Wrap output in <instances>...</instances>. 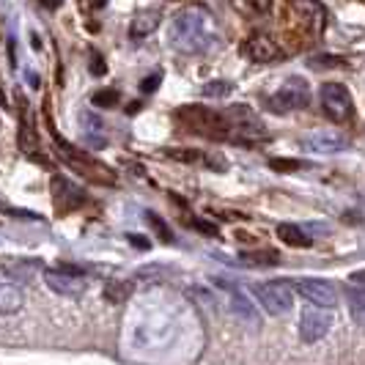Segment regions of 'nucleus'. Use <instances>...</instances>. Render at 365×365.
I'll list each match as a JSON object with an SVG mask.
<instances>
[{"instance_id": "nucleus-1", "label": "nucleus", "mask_w": 365, "mask_h": 365, "mask_svg": "<svg viewBox=\"0 0 365 365\" xmlns=\"http://www.w3.org/2000/svg\"><path fill=\"white\" fill-rule=\"evenodd\" d=\"M214 28H212V20L203 14V8H181L176 17H173V25H170V44L179 50V53H187V55H195V53H206L212 44H214Z\"/></svg>"}, {"instance_id": "nucleus-2", "label": "nucleus", "mask_w": 365, "mask_h": 365, "mask_svg": "<svg viewBox=\"0 0 365 365\" xmlns=\"http://www.w3.org/2000/svg\"><path fill=\"white\" fill-rule=\"evenodd\" d=\"M176 124L181 130L193 135H203L209 140H228L233 137L231 124L226 121L223 113L217 110H209V107H200V104H184L176 110Z\"/></svg>"}, {"instance_id": "nucleus-3", "label": "nucleus", "mask_w": 365, "mask_h": 365, "mask_svg": "<svg viewBox=\"0 0 365 365\" xmlns=\"http://www.w3.org/2000/svg\"><path fill=\"white\" fill-rule=\"evenodd\" d=\"M310 102V85L305 77H289L272 97L266 102V107L272 113H291V110H299V107H308Z\"/></svg>"}, {"instance_id": "nucleus-4", "label": "nucleus", "mask_w": 365, "mask_h": 365, "mask_svg": "<svg viewBox=\"0 0 365 365\" xmlns=\"http://www.w3.org/2000/svg\"><path fill=\"white\" fill-rule=\"evenodd\" d=\"M253 294L261 302L266 313L272 316H280V313H289L291 305H294V289L286 283V280H269V283H256L253 286Z\"/></svg>"}, {"instance_id": "nucleus-5", "label": "nucleus", "mask_w": 365, "mask_h": 365, "mask_svg": "<svg viewBox=\"0 0 365 365\" xmlns=\"http://www.w3.org/2000/svg\"><path fill=\"white\" fill-rule=\"evenodd\" d=\"M322 107H324V116L332 121H349L354 116V99L349 94L346 85L340 83H327L322 85Z\"/></svg>"}, {"instance_id": "nucleus-6", "label": "nucleus", "mask_w": 365, "mask_h": 365, "mask_svg": "<svg viewBox=\"0 0 365 365\" xmlns=\"http://www.w3.org/2000/svg\"><path fill=\"white\" fill-rule=\"evenodd\" d=\"M61 157H64V160H67L74 170H80L83 176H88V179H91V181H97V184H113V181H116V176H113V170H110V167H104L102 163H97V160H94V157H88L85 151L71 149L67 140L61 143Z\"/></svg>"}, {"instance_id": "nucleus-7", "label": "nucleus", "mask_w": 365, "mask_h": 365, "mask_svg": "<svg viewBox=\"0 0 365 365\" xmlns=\"http://www.w3.org/2000/svg\"><path fill=\"white\" fill-rule=\"evenodd\" d=\"M223 116H226V121L231 124V132H236L233 140H242V143H245L247 137H266L261 118H259L247 104H231Z\"/></svg>"}, {"instance_id": "nucleus-8", "label": "nucleus", "mask_w": 365, "mask_h": 365, "mask_svg": "<svg viewBox=\"0 0 365 365\" xmlns=\"http://www.w3.org/2000/svg\"><path fill=\"white\" fill-rule=\"evenodd\" d=\"M299 297H305L313 308H322V310H332L338 305V291L330 280L324 277H302L294 283Z\"/></svg>"}, {"instance_id": "nucleus-9", "label": "nucleus", "mask_w": 365, "mask_h": 365, "mask_svg": "<svg viewBox=\"0 0 365 365\" xmlns=\"http://www.w3.org/2000/svg\"><path fill=\"white\" fill-rule=\"evenodd\" d=\"M332 327V310H322V308H308L299 319V338L305 343H319Z\"/></svg>"}, {"instance_id": "nucleus-10", "label": "nucleus", "mask_w": 365, "mask_h": 365, "mask_svg": "<svg viewBox=\"0 0 365 365\" xmlns=\"http://www.w3.org/2000/svg\"><path fill=\"white\" fill-rule=\"evenodd\" d=\"M53 200H55V209L67 214V212L80 209V206L85 203V195H83V190L74 187L69 179L55 176V179H53Z\"/></svg>"}, {"instance_id": "nucleus-11", "label": "nucleus", "mask_w": 365, "mask_h": 365, "mask_svg": "<svg viewBox=\"0 0 365 365\" xmlns=\"http://www.w3.org/2000/svg\"><path fill=\"white\" fill-rule=\"evenodd\" d=\"M242 53H245L250 61H256V64H269V61L280 58V47H277V41H272L266 34L250 36V39L242 44Z\"/></svg>"}, {"instance_id": "nucleus-12", "label": "nucleus", "mask_w": 365, "mask_h": 365, "mask_svg": "<svg viewBox=\"0 0 365 365\" xmlns=\"http://www.w3.org/2000/svg\"><path fill=\"white\" fill-rule=\"evenodd\" d=\"M214 286H220L223 291H228V302H231V310L239 316V319H245V322H250V324H256L259 322V310H256V305L247 299L245 291H239L236 286H233L231 280H223V277H214Z\"/></svg>"}, {"instance_id": "nucleus-13", "label": "nucleus", "mask_w": 365, "mask_h": 365, "mask_svg": "<svg viewBox=\"0 0 365 365\" xmlns=\"http://www.w3.org/2000/svg\"><path fill=\"white\" fill-rule=\"evenodd\" d=\"M44 283L50 286V291L64 294V297H80L85 291V280L83 277L67 275L61 269H44Z\"/></svg>"}, {"instance_id": "nucleus-14", "label": "nucleus", "mask_w": 365, "mask_h": 365, "mask_svg": "<svg viewBox=\"0 0 365 365\" xmlns=\"http://www.w3.org/2000/svg\"><path fill=\"white\" fill-rule=\"evenodd\" d=\"M160 20H163V8L160 6H149V8H140L130 22V36L132 39H146L160 28Z\"/></svg>"}, {"instance_id": "nucleus-15", "label": "nucleus", "mask_w": 365, "mask_h": 365, "mask_svg": "<svg viewBox=\"0 0 365 365\" xmlns=\"http://www.w3.org/2000/svg\"><path fill=\"white\" fill-rule=\"evenodd\" d=\"M305 146L319 151V154H338V151L346 149V137L332 132V130H316L313 135L305 137Z\"/></svg>"}, {"instance_id": "nucleus-16", "label": "nucleus", "mask_w": 365, "mask_h": 365, "mask_svg": "<svg viewBox=\"0 0 365 365\" xmlns=\"http://www.w3.org/2000/svg\"><path fill=\"white\" fill-rule=\"evenodd\" d=\"M80 127H83V137L91 149H102L107 143V135H104V121L94 110H83L80 113Z\"/></svg>"}, {"instance_id": "nucleus-17", "label": "nucleus", "mask_w": 365, "mask_h": 365, "mask_svg": "<svg viewBox=\"0 0 365 365\" xmlns=\"http://www.w3.org/2000/svg\"><path fill=\"white\" fill-rule=\"evenodd\" d=\"M25 305V294L17 283L11 280H0V313L3 316H11V313H20Z\"/></svg>"}, {"instance_id": "nucleus-18", "label": "nucleus", "mask_w": 365, "mask_h": 365, "mask_svg": "<svg viewBox=\"0 0 365 365\" xmlns=\"http://www.w3.org/2000/svg\"><path fill=\"white\" fill-rule=\"evenodd\" d=\"M132 291H135L132 280H113V283L104 286V299L110 305H124L127 299L132 297Z\"/></svg>"}, {"instance_id": "nucleus-19", "label": "nucleus", "mask_w": 365, "mask_h": 365, "mask_svg": "<svg viewBox=\"0 0 365 365\" xmlns=\"http://www.w3.org/2000/svg\"><path fill=\"white\" fill-rule=\"evenodd\" d=\"M239 261L247 266H275L280 264V256L275 250H245L239 253Z\"/></svg>"}, {"instance_id": "nucleus-20", "label": "nucleus", "mask_w": 365, "mask_h": 365, "mask_svg": "<svg viewBox=\"0 0 365 365\" xmlns=\"http://www.w3.org/2000/svg\"><path fill=\"white\" fill-rule=\"evenodd\" d=\"M277 236H280V239H283V245H289V247H308V245H310L308 233L302 231L299 226H291V223L277 226Z\"/></svg>"}, {"instance_id": "nucleus-21", "label": "nucleus", "mask_w": 365, "mask_h": 365, "mask_svg": "<svg viewBox=\"0 0 365 365\" xmlns=\"http://www.w3.org/2000/svg\"><path fill=\"white\" fill-rule=\"evenodd\" d=\"M349 313L365 330V289H349Z\"/></svg>"}, {"instance_id": "nucleus-22", "label": "nucleus", "mask_w": 365, "mask_h": 365, "mask_svg": "<svg viewBox=\"0 0 365 365\" xmlns=\"http://www.w3.org/2000/svg\"><path fill=\"white\" fill-rule=\"evenodd\" d=\"M91 102H94V107H116L121 102V94L116 88H102L91 97Z\"/></svg>"}, {"instance_id": "nucleus-23", "label": "nucleus", "mask_w": 365, "mask_h": 365, "mask_svg": "<svg viewBox=\"0 0 365 365\" xmlns=\"http://www.w3.org/2000/svg\"><path fill=\"white\" fill-rule=\"evenodd\" d=\"M146 223H149V226H151V228L157 231V236H160L163 242H167V245L173 242V231L167 228V226H165V220H163L160 214H151V212H149V214H146Z\"/></svg>"}, {"instance_id": "nucleus-24", "label": "nucleus", "mask_w": 365, "mask_h": 365, "mask_svg": "<svg viewBox=\"0 0 365 365\" xmlns=\"http://www.w3.org/2000/svg\"><path fill=\"white\" fill-rule=\"evenodd\" d=\"M167 277V269H160V266H143L137 269V280H151V283H163Z\"/></svg>"}, {"instance_id": "nucleus-25", "label": "nucleus", "mask_w": 365, "mask_h": 365, "mask_svg": "<svg viewBox=\"0 0 365 365\" xmlns=\"http://www.w3.org/2000/svg\"><path fill=\"white\" fill-rule=\"evenodd\" d=\"M203 94H206V97H226V94H231V83H226V80H212V83L203 85Z\"/></svg>"}, {"instance_id": "nucleus-26", "label": "nucleus", "mask_w": 365, "mask_h": 365, "mask_svg": "<svg viewBox=\"0 0 365 365\" xmlns=\"http://www.w3.org/2000/svg\"><path fill=\"white\" fill-rule=\"evenodd\" d=\"M167 154H170L173 160H181V163H203V154L190 151V149H170Z\"/></svg>"}, {"instance_id": "nucleus-27", "label": "nucleus", "mask_w": 365, "mask_h": 365, "mask_svg": "<svg viewBox=\"0 0 365 365\" xmlns=\"http://www.w3.org/2000/svg\"><path fill=\"white\" fill-rule=\"evenodd\" d=\"M269 167L277 170V173H291V170H299L302 163L299 160H280V157H275V160H269Z\"/></svg>"}, {"instance_id": "nucleus-28", "label": "nucleus", "mask_w": 365, "mask_h": 365, "mask_svg": "<svg viewBox=\"0 0 365 365\" xmlns=\"http://www.w3.org/2000/svg\"><path fill=\"white\" fill-rule=\"evenodd\" d=\"M160 83H163V71H154L151 77H146V80L140 83V91H143V94H154V91L160 88Z\"/></svg>"}, {"instance_id": "nucleus-29", "label": "nucleus", "mask_w": 365, "mask_h": 365, "mask_svg": "<svg viewBox=\"0 0 365 365\" xmlns=\"http://www.w3.org/2000/svg\"><path fill=\"white\" fill-rule=\"evenodd\" d=\"M104 71H107V67H104L102 55L97 53V50H91V74H97V77H102Z\"/></svg>"}, {"instance_id": "nucleus-30", "label": "nucleus", "mask_w": 365, "mask_h": 365, "mask_svg": "<svg viewBox=\"0 0 365 365\" xmlns=\"http://www.w3.org/2000/svg\"><path fill=\"white\" fill-rule=\"evenodd\" d=\"M195 231H200V233H209V236H217V226H212V223H206V220H193L190 223Z\"/></svg>"}, {"instance_id": "nucleus-31", "label": "nucleus", "mask_w": 365, "mask_h": 365, "mask_svg": "<svg viewBox=\"0 0 365 365\" xmlns=\"http://www.w3.org/2000/svg\"><path fill=\"white\" fill-rule=\"evenodd\" d=\"M8 217H17V220H39V214L34 212H25V209H6Z\"/></svg>"}, {"instance_id": "nucleus-32", "label": "nucleus", "mask_w": 365, "mask_h": 365, "mask_svg": "<svg viewBox=\"0 0 365 365\" xmlns=\"http://www.w3.org/2000/svg\"><path fill=\"white\" fill-rule=\"evenodd\" d=\"M127 239H130V245H135L137 250H149V247H151V242H146V239H143L140 233H130Z\"/></svg>"}, {"instance_id": "nucleus-33", "label": "nucleus", "mask_w": 365, "mask_h": 365, "mask_svg": "<svg viewBox=\"0 0 365 365\" xmlns=\"http://www.w3.org/2000/svg\"><path fill=\"white\" fill-rule=\"evenodd\" d=\"M316 67H340V58H316Z\"/></svg>"}, {"instance_id": "nucleus-34", "label": "nucleus", "mask_w": 365, "mask_h": 365, "mask_svg": "<svg viewBox=\"0 0 365 365\" xmlns=\"http://www.w3.org/2000/svg\"><path fill=\"white\" fill-rule=\"evenodd\" d=\"M137 110H140V104H137V102H132V104L127 107V113H137Z\"/></svg>"}, {"instance_id": "nucleus-35", "label": "nucleus", "mask_w": 365, "mask_h": 365, "mask_svg": "<svg viewBox=\"0 0 365 365\" xmlns=\"http://www.w3.org/2000/svg\"><path fill=\"white\" fill-rule=\"evenodd\" d=\"M0 104H6V94H3V85H0Z\"/></svg>"}]
</instances>
